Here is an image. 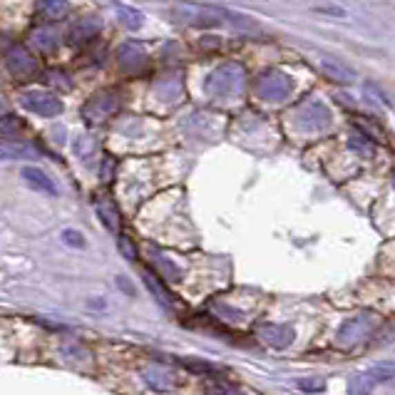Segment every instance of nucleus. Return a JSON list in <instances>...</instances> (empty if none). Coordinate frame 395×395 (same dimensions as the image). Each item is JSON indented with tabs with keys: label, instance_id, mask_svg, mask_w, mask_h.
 Here are the masks:
<instances>
[{
	"label": "nucleus",
	"instance_id": "obj_1",
	"mask_svg": "<svg viewBox=\"0 0 395 395\" xmlns=\"http://www.w3.org/2000/svg\"><path fill=\"white\" fill-rule=\"evenodd\" d=\"M177 18L194 28H222V25H231V28H253V23L244 15H234V12L222 10V8L209 6H177L174 8Z\"/></svg>",
	"mask_w": 395,
	"mask_h": 395
},
{
	"label": "nucleus",
	"instance_id": "obj_2",
	"mask_svg": "<svg viewBox=\"0 0 395 395\" xmlns=\"http://www.w3.org/2000/svg\"><path fill=\"white\" fill-rule=\"evenodd\" d=\"M293 119H296V130L303 135H316V132H326L331 127V112L323 102L318 99H309L303 102L296 112H293Z\"/></svg>",
	"mask_w": 395,
	"mask_h": 395
},
{
	"label": "nucleus",
	"instance_id": "obj_3",
	"mask_svg": "<svg viewBox=\"0 0 395 395\" xmlns=\"http://www.w3.org/2000/svg\"><path fill=\"white\" fill-rule=\"evenodd\" d=\"M291 93H293V80L281 70H269L256 77V95L266 102H281Z\"/></svg>",
	"mask_w": 395,
	"mask_h": 395
},
{
	"label": "nucleus",
	"instance_id": "obj_4",
	"mask_svg": "<svg viewBox=\"0 0 395 395\" xmlns=\"http://www.w3.org/2000/svg\"><path fill=\"white\" fill-rule=\"evenodd\" d=\"M241 77H244V70L234 62H227L222 68H216L214 73L206 77V93L216 95V97H227V95H234L241 85Z\"/></svg>",
	"mask_w": 395,
	"mask_h": 395
},
{
	"label": "nucleus",
	"instance_id": "obj_5",
	"mask_svg": "<svg viewBox=\"0 0 395 395\" xmlns=\"http://www.w3.org/2000/svg\"><path fill=\"white\" fill-rule=\"evenodd\" d=\"M20 105L37 117H57L62 112V99L48 90H28L20 95Z\"/></svg>",
	"mask_w": 395,
	"mask_h": 395
},
{
	"label": "nucleus",
	"instance_id": "obj_6",
	"mask_svg": "<svg viewBox=\"0 0 395 395\" xmlns=\"http://www.w3.org/2000/svg\"><path fill=\"white\" fill-rule=\"evenodd\" d=\"M395 378V363H380L376 368H371L363 376H356L351 383V393L353 395H368L371 388L376 383H385V380H393Z\"/></svg>",
	"mask_w": 395,
	"mask_h": 395
},
{
	"label": "nucleus",
	"instance_id": "obj_7",
	"mask_svg": "<svg viewBox=\"0 0 395 395\" xmlns=\"http://www.w3.org/2000/svg\"><path fill=\"white\" fill-rule=\"evenodd\" d=\"M6 65L15 77H30L37 73V60L25 48H12L6 57Z\"/></svg>",
	"mask_w": 395,
	"mask_h": 395
},
{
	"label": "nucleus",
	"instance_id": "obj_8",
	"mask_svg": "<svg viewBox=\"0 0 395 395\" xmlns=\"http://www.w3.org/2000/svg\"><path fill=\"white\" fill-rule=\"evenodd\" d=\"M115 110H117V97L112 93H102L90 99V105L85 107V115L90 122H102V119L110 117Z\"/></svg>",
	"mask_w": 395,
	"mask_h": 395
},
{
	"label": "nucleus",
	"instance_id": "obj_9",
	"mask_svg": "<svg viewBox=\"0 0 395 395\" xmlns=\"http://www.w3.org/2000/svg\"><path fill=\"white\" fill-rule=\"evenodd\" d=\"M259 336L266 343H271L273 348H286L293 340V331L289 326H273V323L259 326Z\"/></svg>",
	"mask_w": 395,
	"mask_h": 395
},
{
	"label": "nucleus",
	"instance_id": "obj_10",
	"mask_svg": "<svg viewBox=\"0 0 395 395\" xmlns=\"http://www.w3.org/2000/svg\"><path fill=\"white\" fill-rule=\"evenodd\" d=\"M23 180L28 182V184L32 186V189H37V192H45L50 194V197H55L57 194V186L55 182L50 180L48 174L43 172V169H37V167H23Z\"/></svg>",
	"mask_w": 395,
	"mask_h": 395
},
{
	"label": "nucleus",
	"instance_id": "obj_11",
	"mask_svg": "<svg viewBox=\"0 0 395 395\" xmlns=\"http://www.w3.org/2000/svg\"><path fill=\"white\" fill-rule=\"evenodd\" d=\"M144 62V50L137 43H124L119 50V65L124 70H137Z\"/></svg>",
	"mask_w": 395,
	"mask_h": 395
},
{
	"label": "nucleus",
	"instance_id": "obj_12",
	"mask_svg": "<svg viewBox=\"0 0 395 395\" xmlns=\"http://www.w3.org/2000/svg\"><path fill=\"white\" fill-rule=\"evenodd\" d=\"M95 209H97V216L102 219V224H105L110 231H115V234H117V231H119V214H117V209H115L110 202H95Z\"/></svg>",
	"mask_w": 395,
	"mask_h": 395
},
{
	"label": "nucleus",
	"instance_id": "obj_13",
	"mask_svg": "<svg viewBox=\"0 0 395 395\" xmlns=\"http://www.w3.org/2000/svg\"><path fill=\"white\" fill-rule=\"evenodd\" d=\"M37 10L48 15V18H62L70 12V3L68 0H35Z\"/></svg>",
	"mask_w": 395,
	"mask_h": 395
},
{
	"label": "nucleus",
	"instance_id": "obj_14",
	"mask_svg": "<svg viewBox=\"0 0 395 395\" xmlns=\"http://www.w3.org/2000/svg\"><path fill=\"white\" fill-rule=\"evenodd\" d=\"M97 28H99V20H95V18H85V20H80V23L75 25L73 28V40L75 43H85V40H90V37H95V32H97Z\"/></svg>",
	"mask_w": 395,
	"mask_h": 395
},
{
	"label": "nucleus",
	"instance_id": "obj_15",
	"mask_svg": "<svg viewBox=\"0 0 395 395\" xmlns=\"http://www.w3.org/2000/svg\"><path fill=\"white\" fill-rule=\"evenodd\" d=\"M321 68L326 70L334 80H338V82H343V85H348V82H353V73L348 68H343V65H338V62H334V60H321Z\"/></svg>",
	"mask_w": 395,
	"mask_h": 395
},
{
	"label": "nucleus",
	"instance_id": "obj_16",
	"mask_svg": "<svg viewBox=\"0 0 395 395\" xmlns=\"http://www.w3.org/2000/svg\"><path fill=\"white\" fill-rule=\"evenodd\" d=\"M119 20H122L127 28H139L142 25V15H139V10H135V8L130 6H119Z\"/></svg>",
	"mask_w": 395,
	"mask_h": 395
},
{
	"label": "nucleus",
	"instance_id": "obj_17",
	"mask_svg": "<svg viewBox=\"0 0 395 395\" xmlns=\"http://www.w3.org/2000/svg\"><path fill=\"white\" fill-rule=\"evenodd\" d=\"M144 281H147V286L152 289V293L160 298V303H164V306H172V301H169V293L164 291V286H162L160 281L152 276V273H144Z\"/></svg>",
	"mask_w": 395,
	"mask_h": 395
},
{
	"label": "nucleus",
	"instance_id": "obj_18",
	"mask_svg": "<svg viewBox=\"0 0 395 395\" xmlns=\"http://www.w3.org/2000/svg\"><path fill=\"white\" fill-rule=\"evenodd\" d=\"M35 43H37V48L50 50L52 45L57 43V32H52V30H35Z\"/></svg>",
	"mask_w": 395,
	"mask_h": 395
},
{
	"label": "nucleus",
	"instance_id": "obj_19",
	"mask_svg": "<svg viewBox=\"0 0 395 395\" xmlns=\"http://www.w3.org/2000/svg\"><path fill=\"white\" fill-rule=\"evenodd\" d=\"M23 127L18 117H12V115H6V117H0V132L3 135H12V132H18Z\"/></svg>",
	"mask_w": 395,
	"mask_h": 395
},
{
	"label": "nucleus",
	"instance_id": "obj_20",
	"mask_svg": "<svg viewBox=\"0 0 395 395\" xmlns=\"http://www.w3.org/2000/svg\"><path fill=\"white\" fill-rule=\"evenodd\" d=\"M62 239H65V244H68V247H75V249L85 247V239H82V234H80V231H75V229H65V231H62Z\"/></svg>",
	"mask_w": 395,
	"mask_h": 395
},
{
	"label": "nucleus",
	"instance_id": "obj_21",
	"mask_svg": "<svg viewBox=\"0 0 395 395\" xmlns=\"http://www.w3.org/2000/svg\"><path fill=\"white\" fill-rule=\"evenodd\" d=\"M119 247H122V251H124V256H127V259L130 261H135L137 259V253H135V249H132V244H130V239H119Z\"/></svg>",
	"mask_w": 395,
	"mask_h": 395
},
{
	"label": "nucleus",
	"instance_id": "obj_22",
	"mask_svg": "<svg viewBox=\"0 0 395 395\" xmlns=\"http://www.w3.org/2000/svg\"><path fill=\"white\" fill-rule=\"evenodd\" d=\"M298 385H301L303 390H323V388H326V383H323V380H316V383H306V380H298Z\"/></svg>",
	"mask_w": 395,
	"mask_h": 395
},
{
	"label": "nucleus",
	"instance_id": "obj_23",
	"mask_svg": "<svg viewBox=\"0 0 395 395\" xmlns=\"http://www.w3.org/2000/svg\"><path fill=\"white\" fill-rule=\"evenodd\" d=\"M3 110H6V105H3V99H0V112H3Z\"/></svg>",
	"mask_w": 395,
	"mask_h": 395
}]
</instances>
